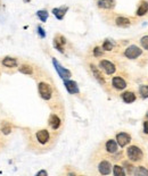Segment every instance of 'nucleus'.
Returning a JSON list of instances; mask_svg holds the SVG:
<instances>
[{
	"label": "nucleus",
	"mask_w": 148,
	"mask_h": 176,
	"mask_svg": "<svg viewBox=\"0 0 148 176\" xmlns=\"http://www.w3.org/2000/svg\"><path fill=\"white\" fill-rule=\"evenodd\" d=\"M39 94L40 97L43 99V100H50L51 97H53V91H51V88L50 85L46 83V82H40L39 83Z\"/></svg>",
	"instance_id": "f03ea898"
},
{
	"label": "nucleus",
	"mask_w": 148,
	"mask_h": 176,
	"mask_svg": "<svg viewBox=\"0 0 148 176\" xmlns=\"http://www.w3.org/2000/svg\"><path fill=\"white\" fill-rule=\"evenodd\" d=\"M66 43V40L63 35H57L54 40V46L57 50H59L61 52L64 51V44Z\"/></svg>",
	"instance_id": "9d476101"
},
{
	"label": "nucleus",
	"mask_w": 148,
	"mask_h": 176,
	"mask_svg": "<svg viewBox=\"0 0 148 176\" xmlns=\"http://www.w3.org/2000/svg\"><path fill=\"white\" fill-rule=\"evenodd\" d=\"M148 13V2L144 1L141 2L140 6L137 9V16H144Z\"/></svg>",
	"instance_id": "6ab92c4d"
},
{
	"label": "nucleus",
	"mask_w": 148,
	"mask_h": 176,
	"mask_svg": "<svg viewBox=\"0 0 148 176\" xmlns=\"http://www.w3.org/2000/svg\"><path fill=\"white\" fill-rule=\"evenodd\" d=\"M67 7H61V8H54L53 9V14H54L57 19H63L66 11H67Z\"/></svg>",
	"instance_id": "f3484780"
},
{
	"label": "nucleus",
	"mask_w": 148,
	"mask_h": 176,
	"mask_svg": "<svg viewBox=\"0 0 148 176\" xmlns=\"http://www.w3.org/2000/svg\"><path fill=\"white\" fill-rule=\"evenodd\" d=\"M38 33H39L40 38H45V36H46V33H45L43 29H42L41 26H38Z\"/></svg>",
	"instance_id": "c756f323"
},
{
	"label": "nucleus",
	"mask_w": 148,
	"mask_h": 176,
	"mask_svg": "<svg viewBox=\"0 0 148 176\" xmlns=\"http://www.w3.org/2000/svg\"><path fill=\"white\" fill-rule=\"evenodd\" d=\"M126 156H128V158L131 160V161H139V160L142 159V156H144V153L141 151V149L139 147H137V145H131V147H129L128 148V150H126Z\"/></svg>",
	"instance_id": "f257e3e1"
},
{
	"label": "nucleus",
	"mask_w": 148,
	"mask_h": 176,
	"mask_svg": "<svg viewBox=\"0 0 148 176\" xmlns=\"http://www.w3.org/2000/svg\"><path fill=\"white\" fill-rule=\"evenodd\" d=\"M115 24L117 26H121V27H128L129 25L131 24V22H130V19L128 18V17H123V16H118L115 19Z\"/></svg>",
	"instance_id": "dca6fc26"
},
{
	"label": "nucleus",
	"mask_w": 148,
	"mask_h": 176,
	"mask_svg": "<svg viewBox=\"0 0 148 176\" xmlns=\"http://www.w3.org/2000/svg\"><path fill=\"white\" fill-rule=\"evenodd\" d=\"M98 170L101 175H108L110 174V170H112V165L110 162L107 161V160H103L99 162L98 165Z\"/></svg>",
	"instance_id": "6e6552de"
},
{
	"label": "nucleus",
	"mask_w": 148,
	"mask_h": 176,
	"mask_svg": "<svg viewBox=\"0 0 148 176\" xmlns=\"http://www.w3.org/2000/svg\"><path fill=\"white\" fill-rule=\"evenodd\" d=\"M10 131H12V126H10V124L7 123V122H4V123H2V125H1V132H2L4 134H9V133H10Z\"/></svg>",
	"instance_id": "b1692460"
},
{
	"label": "nucleus",
	"mask_w": 148,
	"mask_h": 176,
	"mask_svg": "<svg viewBox=\"0 0 148 176\" xmlns=\"http://www.w3.org/2000/svg\"><path fill=\"white\" fill-rule=\"evenodd\" d=\"M35 137H37V140H38L39 143L46 144L49 141V139H50V134H49V132H48L47 129H40V131L37 132Z\"/></svg>",
	"instance_id": "423d86ee"
},
{
	"label": "nucleus",
	"mask_w": 148,
	"mask_h": 176,
	"mask_svg": "<svg viewBox=\"0 0 148 176\" xmlns=\"http://www.w3.org/2000/svg\"><path fill=\"white\" fill-rule=\"evenodd\" d=\"M97 6L101 9H112L115 6V0H99Z\"/></svg>",
	"instance_id": "9b49d317"
},
{
	"label": "nucleus",
	"mask_w": 148,
	"mask_h": 176,
	"mask_svg": "<svg viewBox=\"0 0 148 176\" xmlns=\"http://www.w3.org/2000/svg\"><path fill=\"white\" fill-rule=\"evenodd\" d=\"M99 67H100L101 71H104L107 75H112L116 71L115 65L113 64V63H110L109 60H105V59L99 62Z\"/></svg>",
	"instance_id": "20e7f679"
},
{
	"label": "nucleus",
	"mask_w": 148,
	"mask_h": 176,
	"mask_svg": "<svg viewBox=\"0 0 148 176\" xmlns=\"http://www.w3.org/2000/svg\"><path fill=\"white\" fill-rule=\"evenodd\" d=\"M130 141H131V137L130 135L128 134V133H124V132H122V133H118L116 135V142L117 144L120 145V147H125L126 144L130 143Z\"/></svg>",
	"instance_id": "0eeeda50"
},
{
	"label": "nucleus",
	"mask_w": 148,
	"mask_h": 176,
	"mask_svg": "<svg viewBox=\"0 0 148 176\" xmlns=\"http://www.w3.org/2000/svg\"><path fill=\"white\" fill-rule=\"evenodd\" d=\"M144 128H145V133L148 134V120L144 122Z\"/></svg>",
	"instance_id": "7c9ffc66"
},
{
	"label": "nucleus",
	"mask_w": 148,
	"mask_h": 176,
	"mask_svg": "<svg viewBox=\"0 0 148 176\" xmlns=\"http://www.w3.org/2000/svg\"><path fill=\"white\" fill-rule=\"evenodd\" d=\"M64 84H65V87H66V89H67V91L70 92L71 94L79 93V88H78L77 82H74V81H65Z\"/></svg>",
	"instance_id": "f8f14e48"
},
{
	"label": "nucleus",
	"mask_w": 148,
	"mask_h": 176,
	"mask_svg": "<svg viewBox=\"0 0 148 176\" xmlns=\"http://www.w3.org/2000/svg\"><path fill=\"white\" fill-rule=\"evenodd\" d=\"M2 65L5 67H8V68H14L17 66V60L15 58H12V57H6L5 59H2Z\"/></svg>",
	"instance_id": "a211bd4d"
},
{
	"label": "nucleus",
	"mask_w": 148,
	"mask_h": 176,
	"mask_svg": "<svg viewBox=\"0 0 148 176\" xmlns=\"http://www.w3.org/2000/svg\"><path fill=\"white\" fill-rule=\"evenodd\" d=\"M37 16L39 17L41 22H46L48 18V11L47 10H39V11L37 13Z\"/></svg>",
	"instance_id": "a878e982"
},
{
	"label": "nucleus",
	"mask_w": 148,
	"mask_h": 176,
	"mask_svg": "<svg viewBox=\"0 0 148 176\" xmlns=\"http://www.w3.org/2000/svg\"><path fill=\"white\" fill-rule=\"evenodd\" d=\"M132 174H134V175H148V170L142 166H138L136 169H133Z\"/></svg>",
	"instance_id": "4be33fe9"
},
{
	"label": "nucleus",
	"mask_w": 148,
	"mask_h": 176,
	"mask_svg": "<svg viewBox=\"0 0 148 176\" xmlns=\"http://www.w3.org/2000/svg\"><path fill=\"white\" fill-rule=\"evenodd\" d=\"M122 99L125 104H132L136 100V94L131 91H126L124 93H122Z\"/></svg>",
	"instance_id": "2eb2a0df"
},
{
	"label": "nucleus",
	"mask_w": 148,
	"mask_h": 176,
	"mask_svg": "<svg viewBox=\"0 0 148 176\" xmlns=\"http://www.w3.org/2000/svg\"><path fill=\"white\" fill-rule=\"evenodd\" d=\"M103 49L106 51H112L114 49V43L110 40H105L103 43Z\"/></svg>",
	"instance_id": "5701e85b"
},
{
	"label": "nucleus",
	"mask_w": 148,
	"mask_h": 176,
	"mask_svg": "<svg viewBox=\"0 0 148 176\" xmlns=\"http://www.w3.org/2000/svg\"><path fill=\"white\" fill-rule=\"evenodd\" d=\"M140 43H141V46L144 47V49L148 50V35H145V36H142V38H141Z\"/></svg>",
	"instance_id": "cd10ccee"
},
{
	"label": "nucleus",
	"mask_w": 148,
	"mask_h": 176,
	"mask_svg": "<svg viewBox=\"0 0 148 176\" xmlns=\"http://www.w3.org/2000/svg\"><path fill=\"white\" fill-rule=\"evenodd\" d=\"M61 124H62V122H61V118L57 116V115H51L50 116V118H49V125H50V127L53 128V129H58L59 126H61Z\"/></svg>",
	"instance_id": "ddd939ff"
},
{
	"label": "nucleus",
	"mask_w": 148,
	"mask_h": 176,
	"mask_svg": "<svg viewBox=\"0 0 148 176\" xmlns=\"http://www.w3.org/2000/svg\"><path fill=\"white\" fill-rule=\"evenodd\" d=\"M112 85L116 90H123L126 88V82H125L122 77L120 76H115L113 80H112Z\"/></svg>",
	"instance_id": "1a4fd4ad"
},
{
	"label": "nucleus",
	"mask_w": 148,
	"mask_h": 176,
	"mask_svg": "<svg viewBox=\"0 0 148 176\" xmlns=\"http://www.w3.org/2000/svg\"><path fill=\"white\" fill-rule=\"evenodd\" d=\"M104 55V49L99 48V47H96L94 49V56L95 57H101Z\"/></svg>",
	"instance_id": "c85d7f7f"
},
{
	"label": "nucleus",
	"mask_w": 148,
	"mask_h": 176,
	"mask_svg": "<svg viewBox=\"0 0 148 176\" xmlns=\"http://www.w3.org/2000/svg\"><path fill=\"white\" fill-rule=\"evenodd\" d=\"M24 1H26V2H29V1H30V0H24Z\"/></svg>",
	"instance_id": "473e14b6"
},
{
	"label": "nucleus",
	"mask_w": 148,
	"mask_h": 176,
	"mask_svg": "<svg viewBox=\"0 0 148 176\" xmlns=\"http://www.w3.org/2000/svg\"><path fill=\"white\" fill-rule=\"evenodd\" d=\"M19 72L23 73V74H26V75H32L33 74V69H32L31 66H29V65H22V66H19Z\"/></svg>",
	"instance_id": "412c9836"
},
{
	"label": "nucleus",
	"mask_w": 148,
	"mask_h": 176,
	"mask_svg": "<svg viewBox=\"0 0 148 176\" xmlns=\"http://www.w3.org/2000/svg\"><path fill=\"white\" fill-rule=\"evenodd\" d=\"M113 173L115 176H124L125 175V172L123 170V168L118 165H115L114 166V169H113Z\"/></svg>",
	"instance_id": "393cba45"
},
{
	"label": "nucleus",
	"mask_w": 148,
	"mask_h": 176,
	"mask_svg": "<svg viewBox=\"0 0 148 176\" xmlns=\"http://www.w3.org/2000/svg\"><path fill=\"white\" fill-rule=\"evenodd\" d=\"M37 175H38V176H40V175L47 176V175H48V173L46 172V170H40L39 173H37Z\"/></svg>",
	"instance_id": "2f4dec72"
},
{
	"label": "nucleus",
	"mask_w": 148,
	"mask_h": 176,
	"mask_svg": "<svg viewBox=\"0 0 148 176\" xmlns=\"http://www.w3.org/2000/svg\"><path fill=\"white\" fill-rule=\"evenodd\" d=\"M139 92H140L141 98H144V99L148 98V85H140Z\"/></svg>",
	"instance_id": "bb28decb"
},
{
	"label": "nucleus",
	"mask_w": 148,
	"mask_h": 176,
	"mask_svg": "<svg viewBox=\"0 0 148 176\" xmlns=\"http://www.w3.org/2000/svg\"><path fill=\"white\" fill-rule=\"evenodd\" d=\"M117 142L115 140H108L106 143H105V149L108 153H115L117 151Z\"/></svg>",
	"instance_id": "4468645a"
},
{
	"label": "nucleus",
	"mask_w": 148,
	"mask_h": 176,
	"mask_svg": "<svg viewBox=\"0 0 148 176\" xmlns=\"http://www.w3.org/2000/svg\"><path fill=\"white\" fill-rule=\"evenodd\" d=\"M91 71H92V73H94L95 77L97 79V80L99 81V83H101V84H105V80H104V77H103V75H101V73L96 68V66H94V65H91Z\"/></svg>",
	"instance_id": "aec40b11"
},
{
	"label": "nucleus",
	"mask_w": 148,
	"mask_h": 176,
	"mask_svg": "<svg viewBox=\"0 0 148 176\" xmlns=\"http://www.w3.org/2000/svg\"><path fill=\"white\" fill-rule=\"evenodd\" d=\"M53 63H54L55 65V68H56V71L58 72V74H59V76L62 77V79H69V77H71V72L69 71V69H65L64 67H62L61 66V64L56 60V59H53Z\"/></svg>",
	"instance_id": "39448f33"
},
{
	"label": "nucleus",
	"mask_w": 148,
	"mask_h": 176,
	"mask_svg": "<svg viewBox=\"0 0 148 176\" xmlns=\"http://www.w3.org/2000/svg\"><path fill=\"white\" fill-rule=\"evenodd\" d=\"M141 54H142L141 49L138 48L137 46H130V47L125 49L124 51V56L126 58H129V59H136V58L140 56Z\"/></svg>",
	"instance_id": "7ed1b4c3"
}]
</instances>
